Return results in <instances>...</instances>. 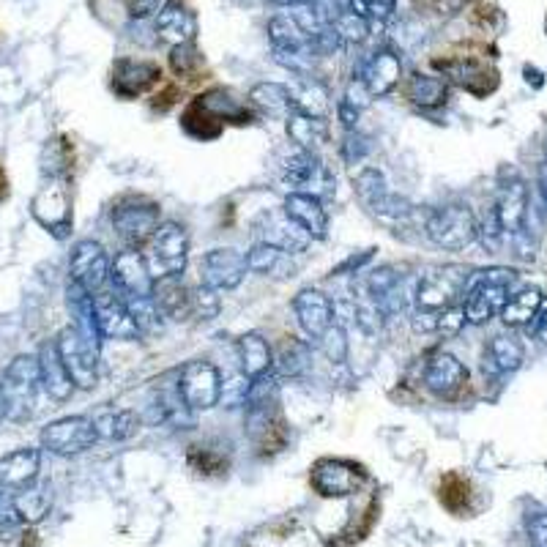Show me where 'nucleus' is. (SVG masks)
I'll return each instance as SVG.
<instances>
[{"instance_id": "79ce46f5", "label": "nucleus", "mask_w": 547, "mask_h": 547, "mask_svg": "<svg viewBox=\"0 0 547 547\" xmlns=\"http://www.w3.org/2000/svg\"><path fill=\"white\" fill-rule=\"evenodd\" d=\"M186 463L192 471L203 476H219L228 471V457L217 452L214 446H192L186 455Z\"/></svg>"}, {"instance_id": "ea45409f", "label": "nucleus", "mask_w": 547, "mask_h": 547, "mask_svg": "<svg viewBox=\"0 0 547 547\" xmlns=\"http://www.w3.org/2000/svg\"><path fill=\"white\" fill-rule=\"evenodd\" d=\"M14 509H17V515L22 517V523H39L47 517L52 506V496L47 487H25L17 493V498L11 501Z\"/></svg>"}, {"instance_id": "8fccbe9b", "label": "nucleus", "mask_w": 547, "mask_h": 547, "mask_svg": "<svg viewBox=\"0 0 547 547\" xmlns=\"http://www.w3.org/2000/svg\"><path fill=\"white\" fill-rule=\"evenodd\" d=\"M170 66H173V72L178 77H189L203 66V55H200L195 44H181V47H173V52H170Z\"/></svg>"}, {"instance_id": "09e8293b", "label": "nucleus", "mask_w": 547, "mask_h": 547, "mask_svg": "<svg viewBox=\"0 0 547 547\" xmlns=\"http://www.w3.org/2000/svg\"><path fill=\"white\" fill-rule=\"evenodd\" d=\"M219 290L208 288V285H200L197 290H192V318L200 320H214L222 310V301L217 296Z\"/></svg>"}, {"instance_id": "473e14b6", "label": "nucleus", "mask_w": 547, "mask_h": 547, "mask_svg": "<svg viewBox=\"0 0 547 547\" xmlns=\"http://www.w3.org/2000/svg\"><path fill=\"white\" fill-rule=\"evenodd\" d=\"M523 345L512 334H498L487 342L485 348V370L493 375H506V372H515L523 364Z\"/></svg>"}, {"instance_id": "7ed1b4c3", "label": "nucleus", "mask_w": 547, "mask_h": 547, "mask_svg": "<svg viewBox=\"0 0 547 547\" xmlns=\"http://www.w3.org/2000/svg\"><path fill=\"white\" fill-rule=\"evenodd\" d=\"M424 230L435 247L449 249V252L471 247L479 238V222L465 203H446L441 208H433L427 214Z\"/></svg>"}, {"instance_id": "ddd939ff", "label": "nucleus", "mask_w": 547, "mask_h": 547, "mask_svg": "<svg viewBox=\"0 0 547 547\" xmlns=\"http://www.w3.org/2000/svg\"><path fill=\"white\" fill-rule=\"evenodd\" d=\"M353 184H356V195L362 200V206L378 219L397 222V219H405L411 214V203L405 197L394 195L392 189L386 186L383 173H378L375 167L359 170V176H356Z\"/></svg>"}, {"instance_id": "3c124183", "label": "nucleus", "mask_w": 547, "mask_h": 547, "mask_svg": "<svg viewBox=\"0 0 547 547\" xmlns=\"http://www.w3.org/2000/svg\"><path fill=\"white\" fill-rule=\"evenodd\" d=\"M249 386H252V381H249L244 372H241V375H230V378H225V381H222V403L228 405V408L247 405Z\"/></svg>"}, {"instance_id": "412c9836", "label": "nucleus", "mask_w": 547, "mask_h": 547, "mask_svg": "<svg viewBox=\"0 0 547 547\" xmlns=\"http://www.w3.org/2000/svg\"><path fill=\"white\" fill-rule=\"evenodd\" d=\"M468 383V370L465 364L452 356V353L438 351L433 353L427 364H424V386L441 397V400H452L463 392V386Z\"/></svg>"}, {"instance_id": "6ab92c4d", "label": "nucleus", "mask_w": 547, "mask_h": 547, "mask_svg": "<svg viewBox=\"0 0 547 547\" xmlns=\"http://www.w3.org/2000/svg\"><path fill=\"white\" fill-rule=\"evenodd\" d=\"M528 186L520 181V178H509L504 184L498 186L496 203H493V211H496L498 222L504 228L506 238L512 241L520 233H531L528 230ZM534 236V233H531Z\"/></svg>"}, {"instance_id": "a211bd4d", "label": "nucleus", "mask_w": 547, "mask_h": 547, "mask_svg": "<svg viewBox=\"0 0 547 547\" xmlns=\"http://www.w3.org/2000/svg\"><path fill=\"white\" fill-rule=\"evenodd\" d=\"M247 255L233 247H217L200 258V279L214 290H233L247 277Z\"/></svg>"}, {"instance_id": "b1692460", "label": "nucleus", "mask_w": 547, "mask_h": 547, "mask_svg": "<svg viewBox=\"0 0 547 547\" xmlns=\"http://www.w3.org/2000/svg\"><path fill=\"white\" fill-rule=\"evenodd\" d=\"M156 36L170 47L181 44H195L197 36V17L195 11L186 9L178 0H167L165 6L156 14Z\"/></svg>"}, {"instance_id": "20e7f679", "label": "nucleus", "mask_w": 547, "mask_h": 547, "mask_svg": "<svg viewBox=\"0 0 547 547\" xmlns=\"http://www.w3.org/2000/svg\"><path fill=\"white\" fill-rule=\"evenodd\" d=\"M110 219H113L115 236L121 238L126 247L140 249L162 225V208L151 197L132 195L115 203Z\"/></svg>"}, {"instance_id": "c85d7f7f", "label": "nucleus", "mask_w": 547, "mask_h": 547, "mask_svg": "<svg viewBox=\"0 0 547 547\" xmlns=\"http://www.w3.org/2000/svg\"><path fill=\"white\" fill-rule=\"evenodd\" d=\"M449 80H455L460 88L476 93V96H485L498 85L496 72L482 61H474V58H463V61H446L438 63Z\"/></svg>"}, {"instance_id": "052dcab7", "label": "nucleus", "mask_w": 547, "mask_h": 547, "mask_svg": "<svg viewBox=\"0 0 547 547\" xmlns=\"http://www.w3.org/2000/svg\"><path fill=\"white\" fill-rule=\"evenodd\" d=\"M279 6H285V9H296V6H312V3H318V0H274Z\"/></svg>"}, {"instance_id": "7c9ffc66", "label": "nucleus", "mask_w": 547, "mask_h": 547, "mask_svg": "<svg viewBox=\"0 0 547 547\" xmlns=\"http://www.w3.org/2000/svg\"><path fill=\"white\" fill-rule=\"evenodd\" d=\"M236 348H238V362H241V372L247 375L249 381L269 375L271 364H274V356H271L269 342L263 340L260 334H255V331L241 334L236 342Z\"/></svg>"}, {"instance_id": "4be33fe9", "label": "nucleus", "mask_w": 547, "mask_h": 547, "mask_svg": "<svg viewBox=\"0 0 547 547\" xmlns=\"http://www.w3.org/2000/svg\"><path fill=\"white\" fill-rule=\"evenodd\" d=\"M159 83H162L159 63L135 61V58H118L113 63V91L121 99H137Z\"/></svg>"}, {"instance_id": "6e6552de", "label": "nucleus", "mask_w": 547, "mask_h": 547, "mask_svg": "<svg viewBox=\"0 0 547 547\" xmlns=\"http://www.w3.org/2000/svg\"><path fill=\"white\" fill-rule=\"evenodd\" d=\"M416 282L405 277L403 271H397L394 266H381V269H375L367 277L364 290L375 301V307L383 315V320H392L400 318L408 310V304L416 296Z\"/></svg>"}, {"instance_id": "72a5a7b5", "label": "nucleus", "mask_w": 547, "mask_h": 547, "mask_svg": "<svg viewBox=\"0 0 547 547\" xmlns=\"http://www.w3.org/2000/svg\"><path fill=\"white\" fill-rule=\"evenodd\" d=\"M154 299L159 304V310L165 318L184 320L192 315V293L184 288L181 277H167L156 279Z\"/></svg>"}, {"instance_id": "603ef678", "label": "nucleus", "mask_w": 547, "mask_h": 547, "mask_svg": "<svg viewBox=\"0 0 547 547\" xmlns=\"http://www.w3.org/2000/svg\"><path fill=\"white\" fill-rule=\"evenodd\" d=\"M465 323H468V318H465L463 304H452V307H446V310L438 315V331H441L444 337H457V334L463 331Z\"/></svg>"}, {"instance_id": "cd10ccee", "label": "nucleus", "mask_w": 547, "mask_h": 547, "mask_svg": "<svg viewBox=\"0 0 547 547\" xmlns=\"http://www.w3.org/2000/svg\"><path fill=\"white\" fill-rule=\"evenodd\" d=\"M269 36L274 42V52H301V55H315L312 44H315V36H312L293 11H285V14H277L274 20L269 22Z\"/></svg>"}, {"instance_id": "49530a36", "label": "nucleus", "mask_w": 547, "mask_h": 547, "mask_svg": "<svg viewBox=\"0 0 547 547\" xmlns=\"http://www.w3.org/2000/svg\"><path fill=\"white\" fill-rule=\"evenodd\" d=\"M334 31L340 33L342 44H362L367 39V33H370V22L359 17V14H353V11H342L337 22H334Z\"/></svg>"}, {"instance_id": "4c0bfd02", "label": "nucleus", "mask_w": 547, "mask_h": 547, "mask_svg": "<svg viewBox=\"0 0 547 547\" xmlns=\"http://www.w3.org/2000/svg\"><path fill=\"white\" fill-rule=\"evenodd\" d=\"M542 304H545V296L539 290H520V293L506 299L504 310H501V320H504L506 326H526L528 329L539 315V310H542Z\"/></svg>"}, {"instance_id": "f257e3e1", "label": "nucleus", "mask_w": 547, "mask_h": 547, "mask_svg": "<svg viewBox=\"0 0 547 547\" xmlns=\"http://www.w3.org/2000/svg\"><path fill=\"white\" fill-rule=\"evenodd\" d=\"M515 279L517 274L512 269L474 271L463 296V310L468 323L485 326L487 320L501 315L506 299H509V288L515 285Z\"/></svg>"}, {"instance_id": "9b49d317", "label": "nucleus", "mask_w": 547, "mask_h": 547, "mask_svg": "<svg viewBox=\"0 0 547 547\" xmlns=\"http://www.w3.org/2000/svg\"><path fill=\"white\" fill-rule=\"evenodd\" d=\"M364 482H367V471L362 465L340 460V457H323L310 471L312 490L323 498L353 496L362 490Z\"/></svg>"}, {"instance_id": "5fc2aeb1", "label": "nucleus", "mask_w": 547, "mask_h": 547, "mask_svg": "<svg viewBox=\"0 0 547 547\" xmlns=\"http://www.w3.org/2000/svg\"><path fill=\"white\" fill-rule=\"evenodd\" d=\"M364 154H367V145H364L362 137L353 135V132H348L345 143H342V156H345L348 162H359Z\"/></svg>"}, {"instance_id": "e433bc0d", "label": "nucleus", "mask_w": 547, "mask_h": 547, "mask_svg": "<svg viewBox=\"0 0 547 547\" xmlns=\"http://www.w3.org/2000/svg\"><path fill=\"white\" fill-rule=\"evenodd\" d=\"M288 137L290 143L299 145V151H312L329 140V129L323 118H312V115L293 113L288 118Z\"/></svg>"}, {"instance_id": "0eeeda50", "label": "nucleus", "mask_w": 547, "mask_h": 547, "mask_svg": "<svg viewBox=\"0 0 547 547\" xmlns=\"http://www.w3.org/2000/svg\"><path fill=\"white\" fill-rule=\"evenodd\" d=\"M33 219L55 238H66L72 230V195L61 176H47L42 189L31 200Z\"/></svg>"}, {"instance_id": "4468645a", "label": "nucleus", "mask_w": 547, "mask_h": 547, "mask_svg": "<svg viewBox=\"0 0 547 547\" xmlns=\"http://www.w3.org/2000/svg\"><path fill=\"white\" fill-rule=\"evenodd\" d=\"M110 282L121 299H151L156 290V279L145 263V255L140 249L126 247L121 249L113 260L110 269Z\"/></svg>"}, {"instance_id": "58836bf2", "label": "nucleus", "mask_w": 547, "mask_h": 547, "mask_svg": "<svg viewBox=\"0 0 547 547\" xmlns=\"http://www.w3.org/2000/svg\"><path fill=\"white\" fill-rule=\"evenodd\" d=\"M293 99H296V113L312 115V118H323L329 110V93L320 83H315L312 77L299 80L296 85H290Z\"/></svg>"}, {"instance_id": "9d476101", "label": "nucleus", "mask_w": 547, "mask_h": 547, "mask_svg": "<svg viewBox=\"0 0 547 547\" xmlns=\"http://www.w3.org/2000/svg\"><path fill=\"white\" fill-rule=\"evenodd\" d=\"M178 389L192 411H211L222 403V375L206 359H192L178 370Z\"/></svg>"}, {"instance_id": "39448f33", "label": "nucleus", "mask_w": 547, "mask_h": 547, "mask_svg": "<svg viewBox=\"0 0 547 547\" xmlns=\"http://www.w3.org/2000/svg\"><path fill=\"white\" fill-rule=\"evenodd\" d=\"M145 263L154 279L181 277L189 260V236L184 225L178 222H162L151 241L145 244Z\"/></svg>"}, {"instance_id": "f03ea898", "label": "nucleus", "mask_w": 547, "mask_h": 547, "mask_svg": "<svg viewBox=\"0 0 547 547\" xmlns=\"http://www.w3.org/2000/svg\"><path fill=\"white\" fill-rule=\"evenodd\" d=\"M0 389L9 405L11 422H28L36 405H39V394L44 392L42 370H39V356H17L14 362L6 367L3 378H0Z\"/></svg>"}, {"instance_id": "680f3d73", "label": "nucleus", "mask_w": 547, "mask_h": 547, "mask_svg": "<svg viewBox=\"0 0 547 547\" xmlns=\"http://www.w3.org/2000/svg\"><path fill=\"white\" fill-rule=\"evenodd\" d=\"M6 195H9V181H6V173L0 167V200H6Z\"/></svg>"}, {"instance_id": "a19ab883", "label": "nucleus", "mask_w": 547, "mask_h": 547, "mask_svg": "<svg viewBox=\"0 0 547 547\" xmlns=\"http://www.w3.org/2000/svg\"><path fill=\"white\" fill-rule=\"evenodd\" d=\"M438 498L452 515H463L471 506V482L460 474H446L438 487Z\"/></svg>"}, {"instance_id": "bf43d9fd", "label": "nucleus", "mask_w": 547, "mask_h": 547, "mask_svg": "<svg viewBox=\"0 0 547 547\" xmlns=\"http://www.w3.org/2000/svg\"><path fill=\"white\" fill-rule=\"evenodd\" d=\"M394 9V0H370V17H389Z\"/></svg>"}, {"instance_id": "dca6fc26", "label": "nucleus", "mask_w": 547, "mask_h": 547, "mask_svg": "<svg viewBox=\"0 0 547 547\" xmlns=\"http://www.w3.org/2000/svg\"><path fill=\"white\" fill-rule=\"evenodd\" d=\"M93 307H96V323H99L102 340L129 342L140 337V329H137L132 312H129L126 301L115 290L93 293Z\"/></svg>"}, {"instance_id": "de8ad7c7", "label": "nucleus", "mask_w": 547, "mask_h": 547, "mask_svg": "<svg viewBox=\"0 0 547 547\" xmlns=\"http://www.w3.org/2000/svg\"><path fill=\"white\" fill-rule=\"evenodd\" d=\"M320 351L326 353V359L331 364H342L348 359V337H345V326L340 323H334L323 337L318 340Z\"/></svg>"}, {"instance_id": "2eb2a0df", "label": "nucleus", "mask_w": 547, "mask_h": 547, "mask_svg": "<svg viewBox=\"0 0 547 547\" xmlns=\"http://www.w3.org/2000/svg\"><path fill=\"white\" fill-rule=\"evenodd\" d=\"M110 269H113V260L107 258V249L99 241L85 238L74 244L72 258H69V274L74 285H80L88 293H99L110 282Z\"/></svg>"}, {"instance_id": "5701e85b", "label": "nucleus", "mask_w": 547, "mask_h": 547, "mask_svg": "<svg viewBox=\"0 0 547 547\" xmlns=\"http://www.w3.org/2000/svg\"><path fill=\"white\" fill-rule=\"evenodd\" d=\"M400 77H403V61H400V55L394 50H375L364 61L362 74H359V80L367 88L372 99L375 96H386V93H392L397 85H400Z\"/></svg>"}, {"instance_id": "f3484780", "label": "nucleus", "mask_w": 547, "mask_h": 547, "mask_svg": "<svg viewBox=\"0 0 547 547\" xmlns=\"http://www.w3.org/2000/svg\"><path fill=\"white\" fill-rule=\"evenodd\" d=\"M282 184L288 186L290 192H301V195L323 197L331 192L329 170L320 162L312 151H299L296 156H290L285 167H282Z\"/></svg>"}, {"instance_id": "bb28decb", "label": "nucleus", "mask_w": 547, "mask_h": 547, "mask_svg": "<svg viewBox=\"0 0 547 547\" xmlns=\"http://www.w3.org/2000/svg\"><path fill=\"white\" fill-rule=\"evenodd\" d=\"M39 370H42L44 392L50 394L55 403H66L77 386H74L72 375H69L66 364H63L58 342H44L42 351H39Z\"/></svg>"}, {"instance_id": "c03bdc74", "label": "nucleus", "mask_w": 547, "mask_h": 547, "mask_svg": "<svg viewBox=\"0 0 547 547\" xmlns=\"http://www.w3.org/2000/svg\"><path fill=\"white\" fill-rule=\"evenodd\" d=\"M282 255H288V252H282L279 247H271L266 241H255L247 252V269L255 271V274H271L279 266Z\"/></svg>"}, {"instance_id": "c9c22d12", "label": "nucleus", "mask_w": 547, "mask_h": 547, "mask_svg": "<svg viewBox=\"0 0 547 547\" xmlns=\"http://www.w3.org/2000/svg\"><path fill=\"white\" fill-rule=\"evenodd\" d=\"M96 433L104 441H126L140 430V416L129 408H118V411H102L93 416Z\"/></svg>"}, {"instance_id": "aec40b11", "label": "nucleus", "mask_w": 547, "mask_h": 547, "mask_svg": "<svg viewBox=\"0 0 547 547\" xmlns=\"http://www.w3.org/2000/svg\"><path fill=\"white\" fill-rule=\"evenodd\" d=\"M293 312H296V320H299L301 331H304L312 342H318L320 337L337 323L334 301H331L323 290H299L296 299H293Z\"/></svg>"}, {"instance_id": "4d7b16f0", "label": "nucleus", "mask_w": 547, "mask_h": 547, "mask_svg": "<svg viewBox=\"0 0 547 547\" xmlns=\"http://www.w3.org/2000/svg\"><path fill=\"white\" fill-rule=\"evenodd\" d=\"M528 331H531L534 337H539V340L547 342V307H542V310H539V315L534 318V323L528 326Z\"/></svg>"}, {"instance_id": "423d86ee", "label": "nucleus", "mask_w": 547, "mask_h": 547, "mask_svg": "<svg viewBox=\"0 0 547 547\" xmlns=\"http://www.w3.org/2000/svg\"><path fill=\"white\" fill-rule=\"evenodd\" d=\"M471 271L460 269V266H446V269L430 271L416 282V312H430V315H441L446 307L457 304L460 296H465Z\"/></svg>"}, {"instance_id": "c756f323", "label": "nucleus", "mask_w": 547, "mask_h": 547, "mask_svg": "<svg viewBox=\"0 0 547 547\" xmlns=\"http://www.w3.org/2000/svg\"><path fill=\"white\" fill-rule=\"evenodd\" d=\"M258 241H266L282 252H301L312 238L282 211V214H269L263 219V225H258Z\"/></svg>"}, {"instance_id": "e2e57ef3", "label": "nucleus", "mask_w": 547, "mask_h": 547, "mask_svg": "<svg viewBox=\"0 0 547 547\" xmlns=\"http://www.w3.org/2000/svg\"><path fill=\"white\" fill-rule=\"evenodd\" d=\"M9 419V405H6V397H3V389H0V422Z\"/></svg>"}, {"instance_id": "864d4df0", "label": "nucleus", "mask_w": 547, "mask_h": 547, "mask_svg": "<svg viewBox=\"0 0 547 547\" xmlns=\"http://www.w3.org/2000/svg\"><path fill=\"white\" fill-rule=\"evenodd\" d=\"M528 537H531L534 547H547V515L528 517Z\"/></svg>"}, {"instance_id": "a878e982", "label": "nucleus", "mask_w": 547, "mask_h": 547, "mask_svg": "<svg viewBox=\"0 0 547 547\" xmlns=\"http://www.w3.org/2000/svg\"><path fill=\"white\" fill-rule=\"evenodd\" d=\"M39 468H42V452L31 449V446L0 457V487L3 490H25L36 482Z\"/></svg>"}, {"instance_id": "6e6d98bb", "label": "nucleus", "mask_w": 547, "mask_h": 547, "mask_svg": "<svg viewBox=\"0 0 547 547\" xmlns=\"http://www.w3.org/2000/svg\"><path fill=\"white\" fill-rule=\"evenodd\" d=\"M124 9L132 20H143L151 11L159 9V0H124Z\"/></svg>"}, {"instance_id": "2f4dec72", "label": "nucleus", "mask_w": 547, "mask_h": 547, "mask_svg": "<svg viewBox=\"0 0 547 547\" xmlns=\"http://www.w3.org/2000/svg\"><path fill=\"white\" fill-rule=\"evenodd\" d=\"M249 99L260 113H266L269 118H279V121H288L290 115L296 113V99H293L290 85L258 83L249 91Z\"/></svg>"}, {"instance_id": "393cba45", "label": "nucleus", "mask_w": 547, "mask_h": 547, "mask_svg": "<svg viewBox=\"0 0 547 547\" xmlns=\"http://www.w3.org/2000/svg\"><path fill=\"white\" fill-rule=\"evenodd\" d=\"M282 211L310 238H326V233H329V214L320 203V197L288 192L285 203H282Z\"/></svg>"}, {"instance_id": "f704fd0d", "label": "nucleus", "mask_w": 547, "mask_h": 547, "mask_svg": "<svg viewBox=\"0 0 547 547\" xmlns=\"http://www.w3.org/2000/svg\"><path fill=\"white\" fill-rule=\"evenodd\" d=\"M405 96L411 99V104L422 107V110H435V107L446 104L449 85H446L444 77L416 72L411 80H408V85H405Z\"/></svg>"}, {"instance_id": "1a4fd4ad", "label": "nucleus", "mask_w": 547, "mask_h": 547, "mask_svg": "<svg viewBox=\"0 0 547 547\" xmlns=\"http://www.w3.org/2000/svg\"><path fill=\"white\" fill-rule=\"evenodd\" d=\"M55 342H58V351H61L66 370L72 375L74 386L77 389H93L99 381V351H102V345L88 340L83 331L74 329V326L63 329Z\"/></svg>"}, {"instance_id": "f8f14e48", "label": "nucleus", "mask_w": 547, "mask_h": 547, "mask_svg": "<svg viewBox=\"0 0 547 547\" xmlns=\"http://www.w3.org/2000/svg\"><path fill=\"white\" fill-rule=\"evenodd\" d=\"M99 441L96 424L88 416H63L42 430V446L52 455L72 457L88 452Z\"/></svg>"}, {"instance_id": "a18cd8bd", "label": "nucleus", "mask_w": 547, "mask_h": 547, "mask_svg": "<svg viewBox=\"0 0 547 547\" xmlns=\"http://www.w3.org/2000/svg\"><path fill=\"white\" fill-rule=\"evenodd\" d=\"M279 367L290 378H299L301 372L310 367V348L299 340L285 342L282 351H279Z\"/></svg>"}, {"instance_id": "13d9d810", "label": "nucleus", "mask_w": 547, "mask_h": 547, "mask_svg": "<svg viewBox=\"0 0 547 547\" xmlns=\"http://www.w3.org/2000/svg\"><path fill=\"white\" fill-rule=\"evenodd\" d=\"M424 3L438 14H449V11H457L463 6V0H424Z\"/></svg>"}, {"instance_id": "37998d69", "label": "nucleus", "mask_w": 547, "mask_h": 547, "mask_svg": "<svg viewBox=\"0 0 547 547\" xmlns=\"http://www.w3.org/2000/svg\"><path fill=\"white\" fill-rule=\"evenodd\" d=\"M129 312H132V318H135L137 329L140 334H154V331H162V310H159V304L156 299H124Z\"/></svg>"}]
</instances>
